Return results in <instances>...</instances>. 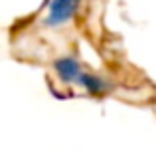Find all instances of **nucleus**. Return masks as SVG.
I'll list each match as a JSON object with an SVG mask.
<instances>
[{
	"label": "nucleus",
	"mask_w": 156,
	"mask_h": 156,
	"mask_svg": "<svg viewBox=\"0 0 156 156\" xmlns=\"http://www.w3.org/2000/svg\"><path fill=\"white\" fill-rule=\"evenodd\" d=\"M81 38H89L99 51L113 50L111 34L97 18V0H44L38 10L18 18L8 30L12 57L36 65L46 53Z\"/></svg>",
	"instance_id": "obj_1"
}]
</instances>
